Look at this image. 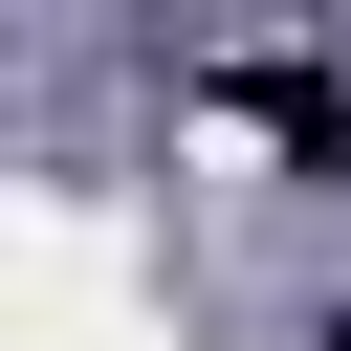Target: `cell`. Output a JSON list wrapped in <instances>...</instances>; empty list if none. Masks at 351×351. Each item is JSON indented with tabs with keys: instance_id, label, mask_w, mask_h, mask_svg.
<instances>
[{
	"instance_id": "cell-2",
	"label": "cell",
	"mask_w": 351,
	"mask_h": 351,
	"mask_svg": "<svg viewBox=\"0 0 351 351\" xmlns=\"http://www.w3.org/2000/svg\"><path fill=\"white\" fill-rule=\"evenodd\" d=\"M307 351H351V307H329V329H307Z\"/></svg>"
},
{
	"instance_id": "cell-1",
	"label": "cell",
	"mask_w": 351,
	"mask_h": 351,
	"mask_svg": "<svg viewBox=\"0 0 351 351\" xmlns=\"http://www.w3.org/2000/svg\"><path fill=\"white\" fill-rule=\"evenodd\" d=\"M241 132L307 154V176H351V66H241Z\"/></svg>"
}]
</instances>
